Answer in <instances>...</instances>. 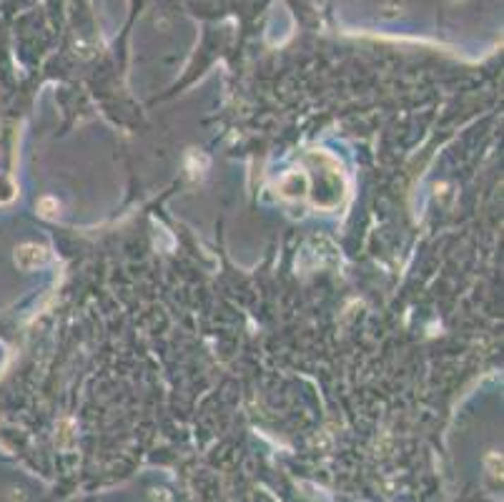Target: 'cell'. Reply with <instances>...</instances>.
Returning a JSON list of instances; mask_svg holds the SVG:
<instances>
[{
  "instance_id": "obj_1",
  "label": "cell",
  "mask_w": 504,
  "mask_h": 502,
  "mask_svg": "<svg viewBox=\"0 0 504 502\" xmlns=\"http://www.w3.org/2000/svg\"><path fill=\"white\" fill-rule=\"evenodd\" d=\"M48 259H51V254H48V249L43 246V244H20V246L16 249V264L20 266L23 271H35L40 269V266L48 264Z\"/></svg>"
},
{
  "instance_id": "obj_2",
  "label": "cell",
  "mask_w": 504,
  "mask_h": 502,
  "mask_svg": "<svg viewBox=\"0 0 504 502\" xmlns=\"http://www.w3.org/2000/svg\"><path fill=\"white\" fill-rule=\"evenodd\" d=\"M38 211H40V216H45V219H58L61 203H58V198H53V196H43L38 201Z\"/></svg>"
}]
</instances>
